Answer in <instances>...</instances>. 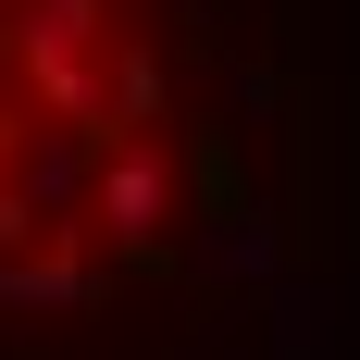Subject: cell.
Wrapping results in <instances>:
<instances>
[{
	"label": "cell",
	"instance_id": "obj_1",
	"mask_svg": "<svg viewBox=\"0 0 360 360\" xmlns=\"http://www.w3.org/2000/svg\"><path fill=\"white\" fill-rule=\"evenodd\" d=\"M249 236L224 0H0V360H162Z\"/></svg>",
	"mask_w": 360,
	"mask_h": 360
}]
</instances>
